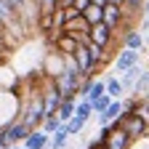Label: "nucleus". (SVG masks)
<instances>
[{
  "label": "nucleus",
  "mask_w": 149,
  "mask_h": 149,
  "mask_svg": "<svg viewBox=\"0 0 149 149\" xmlns=\"http://www.w3.org/2000/svg\"><path fill=\"white\" fill-rule=\"evenodd\" d=\"M22 123H27L32 130L37 125H43L45 120V101H43V91H35L29 93V96L22 99V117H19Z\"/></svg>",
  "instance_id": "1"
},
{
  "label": "nucleus",
  "mask_w": 149,
  "mask_h": 149,
  "mask_svg": "<svg viewBox=\"0 0 149 149\" xmlns=\"http://www.w3.org/2000/svg\"><path fill=\"white\" fill-rule=\"evenodd\" d=\"M32 133V128L22 120H16V123H8L3 130H0V139H3L6 146H16V144H24V139Z\"/></svg>",
  "instance_id": "2"
},
{
  "label": "nucleus",
  "mask_w": 149,
  "mask_h": 149,
  "mask_svg": "<svg viewBox=\"0 0 149 149\" xmlns=\"http://www.w3.org/2000/svg\"><path fill=\"white\" fill-rule=\"evenodd\" d=\"M64 32L72 35V37H77L80 43H85L88 40V32H91V24H88V19L83 13H77V16H72V19L64 22Z\"/></svg>",
  "instance_id": "3"
},
{
  "label": "nucleus",
  "mask_w": 149,
  "mask_h": 149,
  "mask_svg": "<svg viewBox=\"0 0 149 149\" xmlns=\"http://www.w3.org/2000/svg\"><path fill=\"white\" fill-rule=\"evenodd\" d=\"M88 40H93V43H99V45H107V48H112V40H115V29H112V27H109L107 22L91 24Z\"/></svg>",
  "instance_id": "4"
},
{
  "label": "nucleus",
  "mask_w": 149,
  "mask_h": 149,
  "mask_svg": "<svg viewBox=\"0 0 149 149\" xmlns=\"http://www.w3.org/2000/svg\"><path fill=\"white\" fill-rule=\"evenodd\" d=\"M141 61V51H133V48H123L117 56H115V69L117 72H125L130 67H136Z\"/></svg>",
  "instance_id": "5"
},
{
  "label": "nucleus",
  "mask_w": 149,
  "mask_h": 149,
  "mask_svg": "<svg viewBox=\"0 0 149 149\" xmlns=\"http://www.w3.org/2000/svg\"><path fill=\"white\" fill-rule=\"evenodd\" d=\"M72 59H74V61H77V67H80V69H83L85 74H93V72H96V69H99V64H96V61H93V56H91V51L85 48V43H83V45H80L77 51H74V53H72Z\"/></svg>",
  "instance_id": "6"
},
{
  "label": "nucleus",
  "mask_w": 149,
  "mask_h": 149,
  "mask_svg": "<svg viewBox=\"0 0 149 149\" xmlns=\"http://www.w3.org/2000/svg\"><path fill=\"white\" fill-rule=\"evenodd\" d=\"M51 43H53V48H56V51H59V53H64V56H72L74 51L83 45L77 37H72V35H67V32H61V35L56 37V40H51Z\"/></svg>",
  "instance_id": "7"
},
{
  "label": "nucleus",
  "mask_w": 149,
  "mask_h": 149,
  "mask_svg": "<svg viewBox=\"0 0 149 149\" xmlns=\"http://www.w3.org/2000/svg\"><path fill=\"white\" fill-rule=\"evenodd\" d=\"M51 141V133H45L43 128H35L32 133L24 139V149H45Z\"/></svg>",
  "instance_id": "8"
},
{
  "label": "nucleus",
  "mask_w": 149,
  "mask_h": 149,
  "mask_svg": "<svg viewBox=\"0 0 149 149\" xmlns=\"http://www.w3.org/2000/svg\"><path fill=\"white\" fill-rule=\"evenodd\" d=\"M144 35L139 32V29H133V27H130V29H125L123 32V48H133V51H141L144 53Z\"/></svg>",
  "instance_id": "9"
},
{
  "label": "nucleus",
  "mask_w": 149,
  "mask_h": 149,
  "mask_svg": "<svg viewBox=\"0 0 149 149\" xmlns=\"http://www.w3.org/2000/svg\"><path fill=\"white\" fill-rule=\"evenodd\" d=\"M85 48L91 51V56H93V61H96L99 67H104L112 56H109V48L107 45H99V43H93V40H85Z\"/></svg>",
  "instance_id": "10"
},
{
  "label": "nucleus",
  "mask_w": 149,
  "mask_h": 149,
  "mask_svg": "<svg viewBox=\"0 0 149 149\" xmlns=\"http://www.w3.org/2000/svg\"><path fill=\"white\" fill-rule=\"evenodd\" d=\"M74 107H77V99H64L61 107L56 109V117H59L61 123H69L74 117Z\"/></svg>",
  "instance_id": "11"
},
{
  "label": "nucleus",
  "mask_w": 149,
  "mask_h": 149,
  "mask_svg": "<svg viewBox=\"0 0 149 149\" xmlns=\"http://www.w3.org/2000/svg\"><path fill=\"white\" fill-rule=\"evenodd\" d=\"M69 133H67V128L61 125L56 133H51V141H48V149H67V144H69Z\"/></svg>",
  "instance_id": "12"
},
{
  "label": "nucleus",
  "mask_w": 149,
  "mask_h": 149,
  "mask_svg": "<svg viewBox=\"0 0 149 149\" xmlns=\"http://www.w3.org/2000/svg\"><path fill=\"white\" fill-rule=\"evenodd\" d=\"M123 74V88L125 91H133V85H136V80H139V74H141V64H136V67H130V69H125V72H120Z\"/></svg>",
  "instance_id": "13"
},
{
  "label": "nucleus",
  "mask_w": 149,
  "mask_h": 149,
  "mask_svg": "<svg viewBox=\"0 0 149 149\" xmlns=\"http://www.w3.org/2000/svg\"><path fill=\"white\" fill-rule=\"evenodd\" d=\"M107 93H109L112 99H125V96H123V93H125L123 80H120V77H112V74H109V77H107Z\"/></svg>",
  "instance_id": "14"
},
{
  "label": "nucleus",
  "mask_w": 149,
  "mask_h": 149,
  "mask_svg": "<svg viewBox=\"0 0 149 149\" xmlns=\"http://www.w3.org/2000/svg\"><path fill=\"white\" fill-rule=\"evenodd\" d=\"M74 115H77V117H83V120H91V117H96V112H93V104H91L88 99H77Z\"/></svg>",
  "instance_id": "15"
},
{
  "label": "nucleus",
  "mask_w": 149,
  "mask_h": 149,
  "mask_svg": "<svg viewBox=\"0 0 149 149\" xmlns=\"http://www.w3.org/2000/svg\"><path fill=\"white\" fill-rule=\"evenodd\" d=\"M83 16L88 19V24H99V22H104V6H88L85 11H83Z\"/></svg>",
  "instance_id": "16"
},
{
  "label": "nucleus",
  "mask_w": 149,
  "mask_h": 149,
  "mask_svg": "<svg viewBox=\"0 0 149 149\" xmlns=\"http://www.w3.org/2000/svg\"><path fill=\"white\" fill-rule=\"evenodd\" d=\"M146 93H149V69H141L139 80L133 85V96H146Z\"/></svg>",
  "instance_id": "17"
},
{
  "label": "nucleus",
  "mask_w": 149,
  "mask_h": 149,
  "mask_svg": "<svg viewBox=\"0 0 149 149\" xmlns=\"http://www.w3.org/2000/svg\"><path fill=\"white\" fill-rule=\"evenodd\" d=\"M104 93H107V80H101V77H96V80H93L91 83V91H88V101H96L99 96H104Z\"/></svg>",
  "instance_id": "18"
},
{
  "label": "nucleus",
  "mask_w": 149,
  "mask_h": 149,
  "mask_svg": "<svg viewBox=\"0 0 149 149\" xmlns=\"http://www.w3.org/2000/svg\"><path fill=\"white\" fill-rule=\"evenodd\" d=\"M85 125H88V120H83V117H77V115H74L69 123H64V128H67L69 136H80L83 130H85Z\"/></svg>",
  "instance_id": "19"
},
{
  "label": "nucleus",
  "mask_w": 149,
  "mask_h": 149,
  "mask_svg": "<svg viewBox=\"0 0 149 149\" xmlns=\"http://www.w3.org/2000/svg\"><path fill=\"white\" fill-rule=\"evenodd\" d=\"M61 125H64V123H61L59 117H56V115H51V117H45V120H43V125H40V128L45 130V133H56V130H59Z\"/></svg>",
  "instance_id": "20"
},
{
  "label": "nucleus",
  "mask_w": 149,
  "mask_h": 149,
  "mask_svg": "<svg viewBox=\"0 0 149 149\" xmlns=\"http://www.w3.org/2000/svg\"><path fill=\"white\" fill-rule=\"evenodd\" d=\"M91 104H93V112H96V115H101V112L112 104V96H109V93H104V96H99L96 101H91Z\"/></svg>",
  "instance_id": "21"
},
{
  "label": "nucleus",
  "mask_w": 149,
  "mask_h": 149,
  "mask_svg": "<svg viewBox=\"0 0 149 149\" xmlns=\"http://www.w3.org/2000/svg\"><path fill=\"white\" fill-rule=\"evenodd\" d=\"M72 6H74V8H77V11L83 13V11H85V8L91 6V0H72Z\"/></svg>",
  "instance_id": "22"
},
{
  "label": "nucleus",
  "mask_w": 149,
  "mask_h": 149,
  "mask_svg": "<svg viewBox=\"0 0 149 149\" xmlns=\"http://www.w3.org/2000/svg\"><path fill=\"white\" fill-rule=\"evenodd\" d=\"M91 3H93V6H107L109 0H91Z\"/></svg>",
  "instance_id": "23"
},
{
  "label": "nucleus",
  "mask_w": 149,
  "mask_h": 149,
  "mask_svg": "<svg viewBox=\"0 0 149 149\" xmlns=\"http://www.w3.org/2000/svg\"><path fill=\"white\" fill-rule=\"evenodd\" d=\"M59 6H72V0H56Z\"/></svg>",
  "instance_id": "24"
},
{
  "label": "nucleus",
  "mask_w": 149,
  "mask_h": 149,
  "mask_svg": "<svg viewBox=\"0 0 149 149\" xmlns=\"http://www.w3.org/2000/svg\"><path fill=\"white\" fill-rule=\"evenodd\" d=\"M144 13L149 16V0H144Z\"/></svg>",
  "instance_id": "25"
},
{
  "label": "nucleus",
  "mask_w": 149,
  "mask_h": 149,
  "mask_svg": "<svg viewBox=\"0 0 149 149\" xmlns=\"http://www.w3.org/2000/svg\"><path fill=\"white\" fill-rule=\"evenodd\" d=\"M144 43H149V29H146V32H144Z\"/></svg>",
  "instance_id": "26"
},
{
  "label": "nucleus",
  "mask_w": 149,
  "mask_h": 149,
  "mask_svg": "<svg viewBox=\"0 0 149 149\" xmlns=\"http://www.w3.org/2000/svg\"><path fill=\"white\" fill-rule=\"evenodd\" d=\"M109 3H117V6H123V3H125V0H109Z\"/></svg>",
  "instance_id": "27"
},
{
  "label": "nucleus",
  "mask_w": 149,
  "mask_h": 149,
  "mask_svg": "<svg viewBox=\"0 0 149 149\" xmlns=\"http://www.w3.org/2000/svg\"><path fill=\"white\" fill-rule=\"evenodd\" d=\"M6 149H22V146H19V144H16V146H6Z\"/></svg>",
  "instance_id": "28"
}]
</instances>
